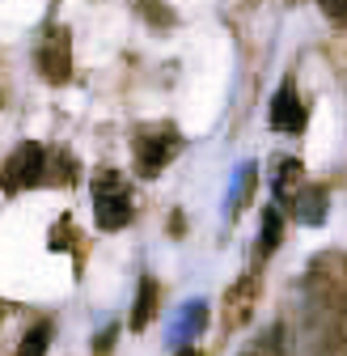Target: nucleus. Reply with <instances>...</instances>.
Instances as JSON below:
<instances>
[{"label": "nucleus", "instance_id": "obj_7", "mask_svg": "<svg viewBox=\"0 0 347 356\" xmlns=\"http://www.w3.org/2000/svg\"><path fill=\"white\" fill-rule=\"evenodd\" d=\"M292 216H296V225H310V229L326 225V216H330V195H326V187H301V191L292 195Z\"/></svg>", "mask_w": 347, "mask_h": 356}, {"label": "nucleus", "instance_id": "obj_6", "mask_svg": "<svg viewBox=\"0 0 347 356\" xmlns=\"http://www.w3.org/2000/svg\"><path fill=\"white\" fill-rule=\"evenodd\" d=\"M258 305V280L254 276H237L225 289V327H246Z\"/></svg>", "mask_w": 347, "mask_h": 356}, {"label": "nucleus", "instance_id": "obj_16", "mask_svg": "<svg viewBox=\"0 0 347 356\" xmlns=\"http://www.w3.org/2000/svg\"><path fill=\"white\" fill-rule=\"evenodd\" d=\"M51 250H68L72 246V225H68V216L60 220V229H51V242H47Z\"/></svg>", "mask_w": 347, "mask_h": 356}, {"label": "nucleus", "instance_id": "obj_17", "mask_svg": "<svg viewBox=\"0 0 347 356\" xmlns=\"http://www.w3.org/2000/svg\"><path fill=\"white\" fill-rule=\"evenodd\" d=\"M178 356H199V352H195L191 343H183V348H178Z\"/></svg>", "mask_w": 347, "mask_h": 356}, {"label": "nucleus", "instance_id": "obj_11", "mask_svg": "<svg viewBox=\"0 0 347 356\" xmlns=\"http://www.w3.org/2000/svg\"><path fill=\"white\" fill-rule=\"evenodd\" d=\"M51 335H56V327L42 318V323H34L30 331H26V339H22V348H17V356H47V348H51Z\"/></svg>", "mask_w": 347, "mask_h": 356}, {"label": "nucleus", "instance_id": "obj_9", "mask_svg": "<svg viewBox=\"0 0 347 356\" xmlns=\"http://www.w3.org/2000/svg\"><path fill=\"white\" fill-rule=\"evenodd\" d=\"M280 238H284V212H280V204H271V208H263V229H258L254 259H258V263L271 259V254L280 250Z\"/></svg>", "mask_w": 347, "mask_h": 356}, {"label": "nucleus", "instance_id": "obj_3", "mask_svg": "<svg viewBox=\"0 0 347 356\" xmlns=\"http://www.w3.org/2000/svg\"><path fill=\"white\" fill-rule=\"evenodd\" d=\"M34 187H47V149L38 140H22L9 153V161L0 165V191L13 200V195L34 191Z\"/></svg>", "mask_w": 347, "mask_h": 356}, {"label": "nucleus", "instance_id": "obj_1", "mask_svg": "<svg viewBox=\"0 0 347 356\" xmlns=\"http://www.w3.org/2000/svg\"><path fill=\"white\" fill-rule=\"evenodd\" d=\"M90 195H94V225L102 234H119L123 225H132V191H127L119 170H94L90 174Z\"/></svg>", "mask_w": 347, "mask_h": 356}, {"label": "nucleus", "instance_id": "obj_14", "mask_svg": "<svg viewBox=\"0 0 347 356\" xmlns=\"http://www.w3.org/2000/svg\"><path fill=\"white\" fill-rule=\"evenodd\" d=\"M280 339H284V327H271V331L258 339L246 356H284V343H280Z\"/></svg>", "mask_w": 347, "mask_h": 356}, {"label": "nucleus", "instance_id": "obj_13", "mask_svg": "<svg viewBox=\"0 0 347 356\" xmlns=\"http://www.w3.org/2000/svg\"><path fill=\"white\" fill-rule=\"evenodd\" d=\"M254 178H258V170H254V165H242V178H237V187H233L229 212H242V204L250 200V187H254Z\"/></svg>", "mask_w": 347, "mask_h": 356}, {"label": "nucleus", "instance_id": "obj_10", "mask_svg": "<svg viewBox=\"0 0 347 356\" xmlns=\"http://www.w3.org/2000/svg\"><path fill=\"white\" fill-rule=\"evenodd\" d=\"M157 314V280L153 276H140V289H136V305H132V318H127V327L132 331H144Z\"/></svg>", "mask_w": 347, "mask_h": 356}, {"label": "nucleus", "instance_id": "obj_5", "mask_svg": "<svg viewBox=\"0 0 347 356\" xmlns=\"http://www.w3.org/2000/svg\"><path fill=\"white\" fill-rule=\"evenodd\" d=\"M267 123H271V131H288V136H296V131H305V123H310V111H305V98H301V89H296V81H292V76H288V81L276 89L271 111H267Z\"/></svg>", "mask_w": 347, "mask_h": 356}, {"label": "nucleus", "instance_id": "obj_4", "mask_svg": "<svg viewBox=\"0 0 347 356\" xmlns=\"http://www.w3.org/2000/svg\"><path fill=\"white\" fill-rule=\"evenodd\" d=\"M34 68H38L42 81H51V85H64L72 76V34L64 26H51L47 34H42L38 51H34Z\"/></svg>", "mask_w": 347, "mask_h": 356}, {"label": "nucleus", "instance_id": "obj_2", "mask_svg": "<svg viewBox=\"0 0 347 356\" xmlns=\"http://www.w3.org/2000/svg\"><path fill=\"white\" fill-rule=\"evenodd\" d=\"M183 131L174 127V123H144L136 127V136H132V165L140 178H157L174 157L183 153Z\"/></svg>", "mask_w": 347, "mask_h": 356}, {"label": "nucleus", "instance_id": "obj_15", "mask_svg": "<svg viewBox=\"0 0 347 356\" xmlns=\"http://www.w3.org/2000/svg\"><path fill=\"white\" fill-rule=\"evenodd\" d=\"M318 5L335 26H347V0H318Z\"/></svg>", "mask_w": 347, "mask_h": 356}, {"label": "nucleus", "instance_id": "obj_12", "mask_svg": "<svg viewBox=\"0 0 347 356\" xmlns=\"http://www.w3.org/2000/svg\"><path fill=\"white\" fill-rule=\"evenodd\" d=\"M76 178V161L64 153V149H47V183H72Z\"/></svg>", "mask_w": 347, "mask_h": 356}, {"label": "nucleus", "instance_id": "obj_8", "mask_svg": "<svg viewBox=\"0 0 347 356\" xmlns=\"http://www.w3.org/2000/svg\"><path fill=\"white\" fill-rule=\"evenodd\" d=\"M305 187V165H301L296 157H276L271 165V195L276 204H292V195Z\"/></svg>", "mask_w": 347, "mask_h": 356}]
</instances>
